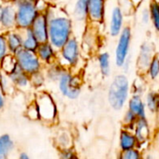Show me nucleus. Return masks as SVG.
Masks as SVG:
<instances>
[{"label": "nucleus", "mask_w": 159, "mask_h": 159, "mask_svg": "<svg viewBox=\"0 0 159 159\" xmlns=\"http://www.w3.org/2000/svg\"><path fill=\"white\" fill-rule=\"evenodd\" d=\"M9 53H10V52H9V49L7 46L5 33L0 30V61Z\"/></svg>", "instance_id": "obj_34"}, {"label": "nucleus", "mask_w": 159, "mask_h": 159, "mask_svg": "<svg viewBox=\"0 0 159 159\" xmlns=\"http://www.w3.org/2000/svg\"><path fill=\"white\" fill-rule=\"evenodd\" d=\"M57 146L62 150H70L72 147V137L67 131H60L55 139Z\"/></svg>", "instance_id": "obj_25"}, {"label": "nucleus", "mask_w": 159, "mask_h": 159, "mask_svg": "<svg viewBox=\"0 0 159 159\" xmlns=\"http://www.w3.org/2000/svg\"><path fill=\"white\" fill-rule=\"evenodd\" d=\"M97 25L86 24V27L84 32L83 33V40L81 42V47L83 51V54L87 53H93L94 51L97 49L98 45V34L95 32L97 29Z\"/></svg>", "instance_id": "obj_11"}, {"label": "nucleus", "mask_w": 159, "mask_h": 159, "mask_svg": "<svg viewBox=\"0 0 159 159\" xmlns=\"http://www.w3.org/2000/svg\"><path fill=\"white\" fill-rule=\"evenodd\" d=\"M156 2H157V3H158V4H159V2H158V1H156Z\"/></svg>", "instance_id": "obj_45"}, {"label": "nucleus", "mask_w": 159, "mask_h": 159, "mask_svg": "<svg viewBox=\"0 0 159 159\" xmlns=\"http://www.w3.org/2000/svg\"><path fill=\"white\" fill-rule=\"evenodd\" d=\"M136 137L133 136L132 134H130L127 131H122L121 132V136H120V145L121 148L124 150H128V149H132L135 144H136Z\"/></svg>", "instance_id": "obj_27"}, {"label": "nucleus", "mask_w": 159, "mask_h": 159, "mask_svg": "<svg viewBox=\"0 0 159 159\" xmlns=\"http://www.w3.org/2000/svg\"><path fill=\"white\" fill-rule=\"evenodd\" d=\"M48 20V41L59 50L73 34V20L61 7L50 4L44 12Z\"/></svg>", "instance_id": "obj_1"}, {"label": "nucleus", "mask_w": 159, "mask_h": 159, "mask_svg": "<svg viewBox=\"0 0 159 159\" xmlns=\"http://www.w3.org/2000/svg\"><path fill=\"white\" fill-rule=\"evenodd\" d=\"M107 0H88L87 7V23L94 25L104 24L106 18Z\"/></svg>", "instance_id": "obj_9"}, {"label": "nucleus", "mask_w": 159, "mask_h": 159, "mask_svg": "<svg viewBox=\"0 0 159 159\" xmlns=\"http://www.w3.org/2000/svg\"><path fill=\"white\" fill-rule=\"evenodd\" d=\"M34 101L39 110V120L45 124H53L57 119L58 110L52 96L47 91H39L37 93Z\"/></svg>", "instance_id": "obj_5"}, {"label": "nucleus", "mask_w": 159, "mask_h": 159, "mask_svg": "<svg viewBox=\"0 0 159 159\" xmlns=\"http://www.w3.org/2000/svg\"><path fill=\"white\" fill-rule=\"evenodd\" d=\"M149 73L152 79H155L159 75V58L158 57H152L150 65H149Z\"/></svg>", "instance_id": "obj_33"}, {"label": "nucleus", "mask_w": 159, "mask_h": 159, "mask_svg": "<svg viewBox=\"0 0 159 159\" xmlns=\"http://www.w3.org/2000/svg\"><path fill=\"white\" fill-rule=\"evenodd\" d=\"M14 56L18 67L29 76L41 71L44 68V66L39 59L36 52L21 49L14 54Z\"/></svg>", "instance_id": "obj_7"}, {"label": "nucleus", "mask_w": 159, "mask_h": 159, "mask_svg": "<svg viewBox=\"0 0 159 159\" xmlns=\"http://www.w3.org/2000/svg\"><path fill=\"white\" fill-rule=\"evenodd\" d=\"M66 68H64L61 65H59L57 62L51 64L49 66H44L43 68V73L46 78V82L56 84L58 82L59 78L63 74Z\"/></svg>", "instance_id": "obj_18"}, {"label": "nucleus", "mask_w": 159, "mask_h": 159, "mask_svg": "<svg viewBox=\"0 0 159 159\" xmlns=\"http://www.w3.org/2000/svg\"><path fill=\"white\" fill-rule=\"evenodd\" d=\"M14 143L11 136L4 134L0 136V159H7L11 152L13 150Z\"/></svg>", "instance_id": "obj_23"}, {"label": "nucleus", "mask_w": 159, "mask_h": 159, "mask_svg": "<svg viewBox=\"0 0 159 159\" xmlns=\"http://www.w3.org/2000/svg\"><path fill=\"white\" fill-rule=\"evenodd\" d=\"M120 159H139V153L138 151L132 149L124 150V152L121 154Z\"/></svg>", "instance_id": "obj_35"}, {"label": "nucleus", "mask_w": 159, "mask_h": 159, "mask_svg": "<svg viewBox=\"0 0 159 159\" xmlns=\"http://www.w3.org/2000/svg\"><path fill=\"white\" fill-rule=\"evenodd\" d=\"M58 50L54 48L49 41L39 43L36 53L44 66L53 64L57 61Z\"/></svg>", "instance_id": "obj_12"}, {"label": "nucleus", "mask_w": 159, "mask_h": 159, "mask_svg": "<svg viewBox=\"0 0 159 159\" xmlns=\"http://www.w3.org/2000/svg\"><path fill=\"white\" fill-rule=\"evenodd\" d=\"M17 62L14 54H7L1 61H0V69L3 74H10L17 67Z\"/></svg>", "instance_id": "obj_24"}, {"label": "nucleus", "mask_w": 159, "mask_h": 159, "mask_svg": "<svg viewBox=\"0 0 159 159\" xmlns=\"http://www.w3.org/2000/svg\"><path fill=\"white\" fill-rule=\"evenodd\" d=\"M88 0H76L73 7V18L80 23H87Z\"/></svg>", "instance_id": "obj_19"}, {"label": "nucleus", "mask_w": 159, "mask_h": 159, "mask_svg": "<svg viewBox=\"0 0 159 159\" xmlns=\"http://www.w3.org/2000/svg\"><path fill=\"white\" fill-rule=\"evenodd\" d=\"M14 6L16 12V28L19 30L30 28L34 20L39 14L35 2L18 0L14 3Z\"/></svg>", "instance_id": "obj_6"}, {"label": "nucleus", "mask_w": 159, "mask_h": 159, "mask_svg": "<svg viewBox=\"0 0 159 159\" xmlns=\"http://www.w3.org/2000/svg\"><path fill=\"white\" fill-rule=\"evenodd\" d=\"M0 86H1V88L6 96L13 94L14 91L16 90V88L14 87L9 76L7 74H3V73H2L1 77H0Z\"/></svg>", "instance_id": "obj_28"}, {"label": "nucleus", "mask_w": 159, "mask_h": 159, "mask_svg": "<svg viewBox=\"0 0 159 159\" xmlns=\"http://www.w3.org/2000/svg\"><path fill=\"white\" fill-rule=\"evenodd\" d=\"M4 2H8V3H12V4H14V3H16L18 0H3Z\"/></svg>", "instance_id": "obj_40"}, {"label": "nucleus", "mask_w": 159, "mask_h": 159, "mask_svg": "<svg viewBox=\"0 0 159 159\" xmlns=\"http://www.w3.org/2000/svg\"><path fill=\"white\" fill-rule=\"evenodd\" d=\"M1 75H2V71H1V69H0V77H1Z\"/></svg>", "instance_id": "obj_43"}, {"label": "nucleus", "mask_w": 159, "mask_h": 159, "mask_svg": "<svg viewBox=\"0 0 159 159\" xmlns=\"http://www.w3.org/2000/svg\"><path fill=\"white\" fill-rule=\"evenodd\" d=\"M124 28V13L120 7H114L111 10L109 22V34L111 37H118Z\"/></svg>", "instance_id": "obj_14"}, {"label": "nucleus", "mask_w": 159, "mask_h": 159, "mask_svg": "<svg viewBox=\"0 0 159 159\" xmlns=\"http://www.w3.org/2000/svg\"><path fill=\"white\" fill-rule=\"evenodd\" d=\"M25 115L27 116L28 119H30L32 121L39 120V110H38L37 104H36V102L34 100L27 106V109H26V111H25Z\"/></svg>", "instance_id": "obj_31"}, {"label": "nucleus", "mask_w": 159, "mask_h": 159, "mask_svg": "<svg viewBox=\"0 0 159 159\" xmlns=\"http://www.w3.org/2000/svg\"><path fill=\"white\" fill-rule=\"evenodd\" d=\"M147 106L152 111H156L159 109V97L157 94L150 93L147 96Z\"/></svg>", "instance_id": "obj_32"}, {"label": "nucleus", "mask_w": 159, "mask_h": 159, "mask_svg": "<svg viewBox=\"0 0 159 159\" xmlns=\"http://www.w3.org/2000/svg\"><path fill=\"white\" fill-rule=\"evenodd\" d=\"M7 41V46L10 53L15 54L18 51L23 49V32L17 28L4 32Z\"/></svg>", "instance_id": "obj_15"}, {"label": "nucleus", "mask_w": 159, "mask_h": 159, "mask_svg": "<svg viewBox=\"0 0 159 159\" xmlns=\"http://www.w3.org/2000/svg\"><path fill=\"white\" fill-rule=\"evenodd\" d=\"M129 95V81L125 75L119 74L113 78L108 90V101L115 111L124 108Z\"/></svg>", "instance_id": "obj_3"}, {"label": "nucleus", "mask_w": 159, "mask_h": 159, "mask_svg": "<svg viewBox=\"0 0 159 159\" xmlns=\"http://www.w3.org/2000/svg\"><path fill=\"white\" fill-rule=\"evenodd\" d=\"M30 30L39 43L48 41V20L45 13H39L30 26Z\"/></svg>", "instance_id": "obj_13"}, {"label": "nucleus", "mask_w": 159, "mask_h": 159, "mask_svg": "<svg viewBox=\"0 0 159 159\" xmlns=\"http://www.w3.org/2000/svg\"><path fill=\"white\" fill-rule=\"evenodd\" d=\"M152 48L149 43L142 44L139 54L138 57V66L140 70H146L149 67V65L152 59Z\"/></svg>", "instance_id": "obj_17"}, {"label": "nucleus", "mask_w": 159, "mask_h": 159, "mask_svg": "<svg viewBox=\"0 0 159 159\" xmlns=\"http://www.w3.org/2000/svg\"><path fill=\"white\" fill-rule=\"evenodd\" d=\"M30 83H31V87L39 89L46 84V78L43 73V70L39 71L37 73H34L30 76Z\"/></svg>", "instance_id": "obj_29"}, {"label": "nucleus", "mask_w": 159, "mask_h": 159, "mask_svg": "<svg viewBox=\"0 0 159 159\" xmlns=\"http://www.w3.org/2000/svg\"><path fill=\"white\" fill-rule=\"evenodd\" d=\"M23 32V49L31 51V52H36L39 42L30 30V28L22 30Z\"/></svg>", "instance_id": "obj_21"}, {"label": "nucleus", "mask_w": 159, "mask_h": 159, "mask_svg": "<svg viewBox=\"0 0 159 159\" xmlns=\"http://www.w3.org/2000/svg\"><path fill=\"white\" fill-rule=\"evenodd\" d=\"M26 1H31V2H36L37 0H26Z\"/></svg>", "instance_id": "obj_42"}, {"label": "nucleus", "mask_w": 159, "mask_h": 159, "mask_svg": "<svg viewBox=\"0 0 159 159\" xmlns=\"http://www.w3.org/2000/svg\"><path fill=\"white\" fill-rule=\"evenodd\" d=\"M97 61L99 71L103 77H108L111 74V55L108 52H103L98 54Z\"/></svg>", "instance_id": "obj_22"}, {"label": "nucleus", "mask_w": 159, "mask_h": 159, "mask_svg": "<svg viewBox=\"0 0 159 159\" xmlns=\"http://www.w3.org/2000/svg\"><path fill=\"white\" fill-rule=\"evenodd\" d=\"M131 42V29L128 26L123 28L118 36V41L115 48V65L122 67L129 54V48Z\"/></svg>", "instance_id": "obj_8"}, {"label": "nucleus", "mask_w": 159, "mask_h": 159, "mask_svg": "<svg viewBox=\"0 0 159 159\" xmlns=\"http://www.w3.org/2000/svg\"><path fill=\"white\" fill-rule=\"evenodd\" d=\"M3 4H4V1H3V0H0V13H1V10H2Z\"/></svg>", "instance_id": "obj_41"}, {"label": "nucleus", "mask_w": 159, "mask_h": 159, "mask_svg": "<svg viewBox=\"0 0 159 159\" xmlns=\"http://www.w3.org/2000/svg\"><path fill=\"white\" fill-rule=\"evenodd\" d=\"M136 125V139L139 140H144L148 136V125L145 118H138L134 123Z\"/></svg>", "instance_id": "obj_26"}, {"label": "nucleus", "mask_w": 159, "mask_h": 159, "mask_svg": "<svg viewBox=\"0 0 159 159\" xmlns=\"http://www.w3.org/2000/svg\"><path fill=\"white\" fill-rule=\"evenodd\" d=\"M6 98H7V96L3 92L1 86H0V111H2L6 105Z\"/></svg>", "instance_id": "obj_37"}, {"label": "nucleus", "mask_w": 159, "mask_h": 159, "mask_svg": "<svg viewBox=\"0 0 159 159\" xmlns=\"http://www.w3.org/2000/svg\"><path fill=\"white\" fill-rule=\"evenodd\" d=\"M19 159H30L29 156L25 153V152H22L19 156Z\"/></svg>", "instance_id": "obj_39"}, {"label": "nucleus", "mask_w": 159, "mask_h": 159, "mask_svg": "<svg viewBox=\"0 0 159 159\" xmlns=\"http://www.w3.org/2000/svg\"><path fill=\"white\" fill-rule=\"evenodd\" d=\"M8 76L16 89L24 91L31 88L30 76L27 75L25 72H24L22 69H20L18 66L12 72L8 74Z\"/></svg>", "instance_id": "obj_16"}, {"label": "nucleus", "mask_w": 159, "mask_h": 159, "mask_svg": "<svg viewBox=\"0 0 159 159\" xmlns=\"http://www.w3.org/2000/svg\"><path fill=\"white\" fill-rule=\"evenodd\" d=\"M138 119V117L132 112V111H130L129 110L126 111V113H125V124H127V125H133L135 122H136V120Z\"/></svg>", "instance_id": "obj_36"}, {"label": "nucleus", "mask_w": 159, "mask_h": 159, "mask_svg": "<svg viewBox=\"0 0 159 159\" xmlns=\"http://www.w3.org/2000/svg\"><path fill=\"white\" fill-rule=\"evenodd\" d=\"M150 16L153 26L157 31H159V4L156 1H152L150 6Z\"/></svg>", "instance_id": "obj_30"}, {"label": "nucleus", "mask_w": 159, "mask_h": 159, "mask_svg": "<svg viewBox=\"0 0 159 159\" xmlns=\"http://www.w3.org/2000/svg\"><path fill=\"white\" fill-rule=\"evenodd\" d=\"M81 41L76 36H72L57 52V63L64 68L76 72L83 60Z\"/></svg>", "instance_id": "obj_2"}, {"label": "nucleus", "mask_w": 159, "mask_h": 159, "mask_svg": "<svg viewBox=\"0 0 159 159\" xmlns=\"http://www.w3.org/2000/svg\"><path fill=\"white\" fill-rule=\"evenodd\" d=\"M16 28L15 6L12 3L4 2L0 13V30L6 32Z\"/></svg>", "instance_id": "obj_10"}, {"label": "nucleus", "mask_w": 159, "mask_h": 159, "mask_svg": "<svg viewBox=\"0 0 159 159\" xmlns=\"http://www.w3.org/2000/svg\"><path fill=\"white\" fill-rule=\"evenodd\" d=\"M48 1H50V2H52V0H48Z\"/></svg>", "instance_id": "obj_44"}, {"label": "nucleus", "mask_w": 159, "mask_h": 159, "mask_svg": "<svg viewBox=\"0 0 159 159\" xmlns=\"http://www.w3.org/2000/svg\"><path fill=\"white\" fill-rule=\"evenodd\" d=\"M128 110L138 118H145V106L139 95H134L128 103Z\"/></svg>", "instance_id": "obj_20"}, {"label": "nucleus", "mask_w": 159, "mask_h": 159, "mask_svg": "<svg viewBox=\"0 0 159 159\" xmlns=\"http://www.w3.org/2000/svg\"><path fill=\"white\" fill-rule=\"evenodd\" d=\"M151 19V16H150V11L148 10H144L143 12H142V21L143 23L147 24L149 22V20Z\"/></svg>", "instance_id": "obj_38"}, {"label": "nucleus", "mask_w": 159, "mask_h": 159, "mask_svg": "<svg viewBox=\"0 0 159 159\" xmlns=\"http://www.w3.org/2000/svg\"><path fill=\"white\" fill-rule=\"evenodd\" d=\"M59 93L69 100L77 99L82 93L83 81L77 72L65 69L56 83Z\"/></svg>", "instance_id": "obj_4"}]
</instances>
